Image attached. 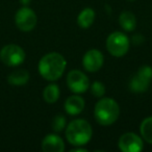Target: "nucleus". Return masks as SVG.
<instances>
[{
	"instance_id": "1",
	"label": "nucleus",
	"mask_w": 152,
	"mask_h": 152,
	"mask_svg": "<svg viewBox=\"0 0 152 152\" xmlns=\"http://www.w3.org/2000/svg\"><path fill=\"white\" fill-rule=\"evenodd\" d=\"M67 67L65 57L57 52H50L45 54L40 59L38 69L41 76L48 81L57 80L61 77Z\"/></svg>"
},
{
	"instance_id": "2",
	"label": "nucleus",
	"mask_w": 152,
	"mask_h": 152,
	"mask_svg": "<svg viewBox=\"0 0 152 152\" xmlns=\"http://www.w3.org/2000/svg\"><path fill=\"white\" fill-rule=\"evenodd\" d=\"M93 129L88 121L75 119L66 126V139L73 146H85L92 139Z\"/></svg>"
},
{
	"instance_id": "3",
	"label": "nucleus",
	"mask_w": 152,
	"mask_h": 152,
	"mask_svg": "<svg viewBox=\"0 0 152 152\" xmlns=\"http://www.w3.org/2000/svg\"><path fill=\"white\" fill-rule=\"evenodd\" d=\"M120 106L113 98H101L94 108V117L100 125L108 126L118 120Z\"/></svg>"
},
{
	"instance_id": "4",
	"label": "nucleus",
	"mask_w": 152,
	"mask_h": 152,
	"mask_svg": "<svg viewBox=\"0 0 152 152\" xmlns=\"http://www.w3.org/2000/svg\"><path fill=\"white\" fill-rule=\"evenodd\" d=\"M129 39L125 34L120 31L112 32L106 39V49L116 57L125 55L129 50Z\"/></svg>"
},
{
	"instance_id": "5",
	"label": "nucleus",
	"mask_w": 152,
	"mask_h": 152,
	"mask_svg": "<svg viewBox=\"0 0 152 152\" xmlns=\"http://www.w3.org/2000/svg\"><path fill=\"white\" fill-rule=\"evenodd\" d=\"M152 80V68L144 65L132 76L129 83V89L134 93H143L147 91Z\"/></svg>"
},
{
	"instance_id": "6",
	"label": "nucleus",
	"mask_w": 152,
	"mask_h": 152,
	"mask_svg": "<svg viewBox=\"0 0 152 152\" xmlns=\"http://www.w3.org/2000/svg\"><path fill=\"white\" fill-rule=\"evenodd\" d=\"M0 59L9 67H16L21 65L25 59V52L20 46L9 44L0 51Z\"/></svg>"
},
{
	"instance_id": "7",
	"label": "nucleus",
	"mask_w": 152,
	"mask_h": 152,
	"mask_svg": "<svg viewBox=\"0 0 152 152\" xmlns=\"http://www.w3.org/2000/svg\"><path fill=\"white\" fill-rule=\"evenodd\" d=\"M67 86L68 89L74 94H81L90 88V81L83 72L72 70L67 75Z\"/></svg>"
},
{
	"instance_id": "8",
	"label": "nucleus",
	"mask_w": 152,
	"mask_h": 152,
	"mask_svg": "<svg viewBox=\"0 0 152 152\" xmlns=\"http://www.w3.org/2000/svg\"><path fill=\"white\" fill-rule=\"evenodd\" d=\"M15 22L17 27L22 31H30L37 25L38 18L31 9L27 7H23L16 13Z\"/></svg>"
},
{
	"instance_id": "9",
	"label": "nucleus",
	"mask_w": 152,
	"mask_h": 152,
	"mask_svg": "<svg viewBox=\"0 0 152 152\" xmlns=\"http://www.w3.org/2000/svg\"><path fill=\"white\" fill-rule=\"evenodd\" d=\"M119 149L123 152H140L143 150L144 143L141 137L134 132L123 133L118 142Z\"/></svg>"
},
{
	"instance_id": "10",
	"label": "nucleus",
	"mask_w": 152,
	"mask_h": 152,
	"mask_svg": "<svg viewBox=\"0 0 152 152\" xmlns=\"http://www.w3.org/2000/svg\"><path fill=\"white\" fill-rule=\"evenodd\" d=\"M104 63V56L98 49H91L83 55V66L88 72H97L101 69Z\"/></svg>"
},
{
	"instance_id": "11",
	"label": "nucleus",
	"mask_w": 152,
	"mask_h": 152,
	"mask_svg": "<svg viewBox=\"0 0 152 152\" xmlns=\"http://www.w3.org/2000/svg\"><path fill=\"white\" fill-rule=\"evenodd\" d=\"M42 150L44 152H64L65 151V143L59 135L50 133L43 139Z\"/></svg>"
},
{
	"instance_id": "12",
	"label": "nucleus",
	"mask_w": 152,
	"mask_h": 152,
	"mask_svg": "<svg viewBox=\"0 0 152 152\" xmlns=\"http://www.w3.org/2000/svg\"><path fill=\"white\" fill-rule=\"evenodd\" d=\"M85 99L79 95H71L65 101V110L70 116L79 115L85 108Z\"/></svg>"
},
{
	"instance_id": "13",
	"label": "nucleus",
	"mask_w": 152,
	"mask_h": 152,
	"mask_svg": "<svg viewBox=\"0 0 152 152\" xmlns=\"http://www.w3.org/2000/svg\"><path fill=\"white\" fill-rule=\"evenodd\" d=\"M28 80H29V73L24 69L15 70L7 77V81H9L10 85L16 86V87L26 85Z\"/></svg>"
},
{
	"instance_id": "14",
	"label": "nucleus",
	"mask_w": 152,
	"mask_h": 152,
	"mask_svg": "<svg viewBox=\"0 0 152 152\" xmlns=\"http://www.w3.org/2000/svg\"><path fill=\"white\" fill-rule=\"evenodd\" d=\"M95 12L91 7H86L79 13L78 17H77V24L83 29L91 27L93 25L94 21H95Z\"/></svg>"
},
{
	"instance_id": "15",
	"label": "nucleus",
	"mask_w": 152,
	"mask_h": 152,
	"mask_svg": "<svg viewBox=\"0 0 152 152\" xmlns=\"http://www.w3.org/2000/svg\"><path fill=\"white\" fill-rule=\"evenodd\" d=\"M119 23L125 31H133L137 26V18L131 12L124 11L119 16Z\"/></svg>"
},
{
	"instance_id": "16",
	"label": "nucleus",
	"mask_w": 152,
	"mask_h": 152,
	"mask_svg": "<svg viewBox=\"0 0 152 152\" xmlns=\"http://www.w3.org/2000/svg\"><path fill=\"white\" fill-rule=\"evenodd\" d=\"M43 98L49 104L55 103L59 98V88L55 83L48 85L43 91Z\"/></svg>"
},
{
	"instance_id": "17",
	"label": "nucleus",
	"mask_w": 152,
	"mask_h": 152,
	"mask_svg": "<svg viewBox=\"0 0 152 152\" xmlns=\"http://www.w3.org/2000/svg\"><path fill=\"white\" fill-rule=\"evenodd\" d=\"M140 132L147 143L152 144V116L144 119L140 126Z\"/></svg>"
},
{
	"instance_id": "18",
	"label": "nucleus",
	"mask_w": 152,
	"mask_h": 152,
	"mask_svg": "<svg viewBox=\"0 0 152 152\" xmlns=\"http://www.w3.org/2000/svg\"><path fill=\"white\" fill-rule=\"evenodd\" d=\"M52 129L55 132H61L66 128V117L63 115H56L52 120Z\"/></svg>"
},
{
	"instance_id": "19",
	"label": "nucleus",
	"mask_w": 152,
	"mask_h": 152,
	"mask_svg": "<svg viewBox=\"0 0 152 152\" xmlns=\"http://www.w3.org/2000/svg\"><path fill=\"white\" fill-rule=\"evenodd\" d=\"M90 89H91V93L94 97L101 98L105 94V87L100 81H94L92 85H90Z\"/></svg>"
},
{
	"instance_id": "20",
	"label": "nucleus",
	"mask_w": 152,
	"mask_h": 152,
	"mask_svg": "<svg viewBox=\"0 0 152 152\" xmlns=\"http://www.w3.org/2000/svg\"><path fill=\"white\" fill-rule=\"evenodd\" d=\"M132 42H133V44L134 45H141L142 43L144 42V38H143V36L142 34H134L133 36V38H132Z\"/></svg>"
},
{
	"instance_id": "21",
	"label": "nucleus",
	"mask_w": 152,
	"mask_h": 152,
	"mask_svg": "<svg viewBox=\"0 0 152 152\" xmlns=\"http://www.w3.org/2000/svg\"><path fill=\"white\" fill-rule=\"evenodd\" d=\"M72 152H88V150L86 148H81V146H76V148L71 150Z\"/></svg>"
},
{
	"instance_id": "22",
	"label": "nucleus",
	"mask_w": 152,
	"mask_h": 152,
	"mask_svg": "<svg viewBox=\"0 0 152 152\" xmlns=\"http://www.w3.org/2000/svg\"><path fill=\"white\" fill-rule=\"evenodd\" d=\"M19 1H20V2H21L23 5H27V4H29L31 0H19Z\"/></svg>"
},
{
	"instance_id": "23",
	"label": "nucleus",
	"mask_w": 152,
	"mask_h": 152,
	"mask_svg": "<svg viewBox=\"0 0 152 152\" xmlns=\"http://www.w3.org/2000/svg\"><path fill=\"white\" fill-rule=\"evenodd\" d=\"M129 1H134V0H129Z\"/></svg>"
}]
</instances>
